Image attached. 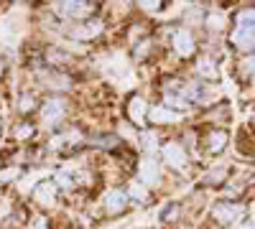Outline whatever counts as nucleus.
I'll list each match as a JSON object with an SVG mask.
<instances>
[{
	"label": "nucleus",
	"instance_id": "1",
	"mask_svg": "<svg viewBox=\"0 0 255 229\" xmlns=\"http://www.w3.org/2000/svg\"><path fill=\"white\" fill-rule=\"evenodd\" d=\"M232 46L240 51H253L255 49V8H245L235 18V31L230 36Z\"/></svg>",
	"mask_w": 255,
	"mask_h": 229
},
{
	"label": "nucleus",
	"instance_id": "2",
	"mask_svg": "<svg viewBox=\"0 0 255 229\" xmlns=\"http://www.w3.org/2000/svg\"><path fill=\"white\" fill-rule=\"evenodd\" d=\"M212 217H215L217 224L230 227L243 217V204H238V201H217L215 206H212Z\"/></svg>",
	"mask_w": 255,
	"mask_h": 229
},
{
	"label": "nucleus",
	"instance_id": "3",
	"mask_svg": "<svg viewBox=\"0 0 255 229\" xmlns=\"http://www.w3.org/2000/svg\"><path fill=\"white\" fill-rule=\"evenodd\" d=\"M67 115V102H64L61 97H51L44 102V107H41V120H44V125H59L61 117Z\"/></svg>",
	"mask_w": 255,
	"mask_h": 229
},
{
	"label": "nucleus",
	"instance_id": "4",
	"mask_svg": "<svg viewBox=\"0 0 255 229\" xmlns=\"http://www.w3.org/2000/svg\"><path fill=\"white\" fill-rule=\"evenodd\" d=\"M171 46H174V51H176L181 59H189V56H194L197 41H194V36H191V31L179 28V31L171 33Z\"/></svg>",
	"mask_w": 255,
	"mask_h": 229
},
{
	"label": "nucleus",
	"instance_id": "5",
	"mask_svg": "<svg viewBox=\"0 0 255 229\" xmlns=\"http://www.w3.org/2000/svg\"><path fill=\"white\" fill-rule=\"evenodd\" d=\"M163 160L171 165V168H176V171H184L186 168V163H189V155H186V151L181 148L179 143H166L163 145Z\"/></svg>",
	"mask_w": 255,
	"mask_h": 229
},
{
	"label": "nucleus",
	"instance_id": "6",
	"mask_svg": "<svg viewBox=\"0 0 255 229\" xmlns=\"http://www.w3.org/2000/svg\"><path fill=\"white\" fill-rule=\"evenodd\" d=\"M54 10L64 18H87L95 13V5L92 3H56Z\"/></svg>",
	"mask_w": 255,
	"mask_h": 229
},
{
	"label": "nucleus",
	"instance_id": "7",
	"mask_svg": "<svg viewBox=\"0 0 255 229\" xmlns=\"http://www.w3.org/2000/svg\"><path fill=\"white\" fill-rule=\"evenodd\" d=\"M56 181H41L38 186H36V191H33V199L41 204V206H54L56 204Z\"/></svg>",
	"mask_w": 255,
	"mask_h": 229
},
{
	"label": "nucleus",
	"instance_id": "8",
	"mask_svg": "<svg viewBox=\"0 0 255 229\" xmlns=\"http://www.w3.org/2000/svg\"><path fill=\"white\" fill-rule=\"evenodd\" d=\"M148 107L145 99L140 94H133L130 99H128V117H130L135 125H145V117H148Z\"/></svg>",
	"mask_w": 255,
	"mask_h": 229
},
{
	"label": "nucleus",
	"instance_id": "9",
	"mask_svg": "<svg viewBox=\"0 0 255 229\" xmlns=\"http://www.w3.org/2000/svg\"><path fill=\"white\" fill-rule=\"evenodd\" d=\"M138 173H140L143 186H158L161 183V171H158V163L153 158H143Z\"/></svg>",
	"mask_w": 255,
	"mask_h": 229
},
{
	"label": "nucleus",
	"instance_id": "10",
	"mask_svg": "<svg viewBox=\"0 0 255 229\" xmlns=\"http://www.w3.org/2000/svg\"><path fill=\"white\" fill-rule=\"evenodd\" d=\"M105 209L110 214H123L128 209V194L120 191V189H113L105 194Z\"/></svg>",
	"mask_w": 255,
	"mask_h": 229
},
{
	"label": "nucleus",
	"instance_id": "11",
	"mask_svg": "<svg viewBox=\"0 0 255 229\" xmlns=\"http://www.w3.org/2000/svg\"><path fill=\"white\" fill-rule=\"evenodd\" d=\"M100 33H102V20H84L82 26L72 28V38H77V41H90Z\"/></svg>",
	"mask_w": 255,
	"mask_h": 229
},
{
	"label": "nucleus",
	"instance_id": "12",
	"mask_svg": "<svg viewBox=\"0 0 255 229\" xmlns=\"http://www.w3.org/2000/svg\"><path fill=\"white\" fill-rule=\"evenodd\" d=\"M148 120H151L153 125H163V122H179L181 115L168 110V107H151L148 110Z\"/></svg>",
	"mask_w": 255,
	"mask_h": 229
},
{
	"label": "nucleus",
	"instance_id": "13",
	"mask_svg": "<svg viewBox=\"0 0 255 229\" xmlns=\"http://www.w3.org/2000/svg\"><path fill=\"white\" fill-rule=\"evenodd\" d=\"M227 133L225 130H212L209 135H207V151L209 153H222L225 148H227Z\"/></svg>",
	"mask_w": 255,
	"mask_h": 229
},
{
	"label": "nucleus",
	"instance_id": "14",
	"mask_svg": "<svg viewBox=\"0 0 255 229\" xmlns=\"http://www.w3.org/2000/svg\"><path fill=\"white\" fill-rule=\"evenodd\" d=\"M197 74L199 76H204V79H209V81H215L220 74H217V64H215V61H212V59H199V64H197Z\"/></svg>",
	"mask_w": 255,
	"mask_h": 229
},
{
	"label": "nucleus",
	"instance_id": "15",
	"mask_svg": "<svg viewBox=\"0 0 255 229\" xmlns=\"http://www.w3.org/2000/svg\"><path fill=\"white\" fill-rule=\"evenodd\" d=\"M225 178H227V168H225V165H220L217 171H209L207 173V183H215V186H220Z\"/></svg>",
	"mask_w": 255,
	"mask_h": 229
},
{
	"label": "nucleus",
	"instance_id": "16",
	"mask_svg": "<svg viewBox=\"0 0 255 229\" xmlns=\"http://www.w3.org/2000/svg\"><path fill=\"white\" fill-rule=\"evenodd\" d=\"M130 196H133L135 201H145V199H148L145 186H143V183H133V186H130Z\"/></svg>",
	"mask_w": 255,
	"mask_h": 229
},
{
	"label": "nucleus",
	"instance_id": "17",
	"mask_svg": "<svg viewBox=\"0 0 255 229\" xmlns=\"http://www.w3.org/2000/svg\"><path fill=\"white\" fill-rule=\"evenodd\" d=\"M207 23H209V28H215V31H220L222 28V23H225V15L217 10V13H209V18H207Z\"/></svg>",
	"mask_w": 255,
	"mask_h": 229
},
{
	"label": "nucleus",
	"instance_id": "18",
	"mask_svg": "<svg viewBox=\"0 0 255 229\" xmlns=\"http://www.w3.org/2000/svg\"><path fill=\"white\" fill-rule=\"evenodd\" d=\"M36 110V97L33 94H23L20 97V112H31Z\"/></svg>",
	"mask_w": 255,
	"mask_h": 229
},
{
	"label": "nucleus",
	"instance_id": "19",
	"mask_svg": "<svg viewBox=\"0 0 255 229\" xmlns=\"http://www.w3.org/2000/svg\"><path fill=\"white\" fill-rule=\"evenodd\" d=\"M13 135H15L18 140H26V138H31V135H33V128H31L28 122H20V125H18V130H15Z\"/></svg>",
	"mask_w": 255,
	"mask_h": 229
},
{
	"label": "nucleus",
	"instance_id": "20",
	"mask_svg": "<svg viewBox=\"0 0 255 229\" xmlns=\"http://www.w3.org/2000/svg\"><path fill=\"white\" fill-rule=\"evenodd\" d=\"M166 209H168V212H163V222H171V219H179V204H168Z\"/></svg>",
	"mask_w": 255,
	"mask_h": 229
},
{
	"label": "nucleus",
	"instance_id": "21",
	"mask_svg": "<svg viewBox=\"0 0 255 229\" xmlns=\"http://www.w3.org/2000/svg\"><path fill=\"white\" fill-rule=\"evenodd\" d=\"M143 143H145V151H156V135L143 133Z\"/></svg>",
	"mask_w": 255,
	"mask_h": 229
},
{
	"label": "nucleus",
	"instance_id": "22",
	"mask_svg": "<svg viewBox=\"0 0 255 229\" xmlns=\"http://www.w3.org/2000/svg\"><path fill=\"white\" fill-rule=\"evenodd\" d=\"M143 10H148V13H158L161 8H163V3H138Z\"/></svg>",
	"mask_w": 255,
	"mask_h": 229
},
{
	"label": "nucleus",
	"instance_id": "23",
	"mask_svg": "<svg viewBox=\"0 0 255 229\" xmlns=\"http://www.w3.org/2000/svg\"><path fill=\"white\" fill-rule=\"evenodd\" d=\"M243 67H245L248 72H255V59H248V61H245V64H243Z\"/></svg>",
	"mask_w": 255,
	"mask_h": 229
},
{
	"label": "nucleus",
	"instance_id": "24",
	"mask_svg": "<svg viewBox=\"0 0 255 229\" xmlns=\"http://www.w3.org/2000/svg\"><path fill=\"white\" fill-rule=\"evenodd\" d=\"M240 229H255V224H243Z\"/></svg>",
	"mask_w": 255,
	"mask_h": 229
},
{
	"label": "nucleus",
	"instance_id": "25",
	"mask_svg": "<svg viewBox=\"0 0 255 229\" xmlns=\"http://www.w3.org/2000/svg\"><path fill=\"white\" fill-rule=\"evenodd\" d=\"M253 92H255V76H253Z\"/></svg>",
	"mask_w": 255,
	"mask_h": 229
}]
</instances>
